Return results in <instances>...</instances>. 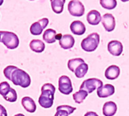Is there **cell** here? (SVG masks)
I'll return each instance as SVG.
<instances>
[{
    "instance_id": "obj_3",
    "label": "cell",
    "mask_w": 129,
    "mask_h": 116,
    "mask_svg": "<svg viewBox=\"0 0 129 116\" xmlns=\"http://www.w3.org/2000/svg\"><path fill=\"white\" fill-rule=\"evenodd\" d=\"M100 43V36L97 32H93L84 38L81 43L82 48L87 52H92L97 49Z\"/></svg>"
},
{
    "instance_id": "obj_4",
    "label": "cell",
    "mask_w": 129,
    "mask_h": 116,
    "mask_svg": "<svg viewBox=\"0 0 129 116\" xmlns=\"http://www.w3.org/2000/svg\"><path fill=\"white\" fill-rule=\"evenodd\" d=\"M2 37L1 42H2L5 47L8 49H15L19 45V38L17 35L11 32L8 31H1Z\"/></svg>"
},
{
    "instance_id": "obj_31",
    "label": "cell",
    "mask_w": 129,
    "mask_h": 116,
    "mask_svg": "<svg viewBox=\"0 0 129 116\" xmlns=\"http://www.w3.org/2000/svg\"><path fill=\"white\" fill-rule=\"evenodd\" d=\"M14 116H25L23 114H21V113H19V114H17V115H15Z\"/></svg>"
},
{
    "instance_id": "obj_19",
    "label": "cell",
    "mask_w": 129,
    "mask_h": 116,
    "mask_svg": "<svg viewBox=\"0 0 129 116\" xmlns=\"http://www.w3.org/2000/svg\"><path fill=\"white\" fill-rule=\"evenodd\" d=\"M30 49L36 53H42L45 50V43L39 39H33L29 43Z\"/></svg>"
},
{
    "instance_id": "obj_25",
    "label": "cell",
    "mask_w": 129,
    "mask_h": 116,
    "mask_svg": "<svg viewBox=\"0 0 129 116\" xmlns=\"http://www.w3.org/2000/svg\"><path fill=\"white\" fill-rule=\"evenodd\" d=\"M100 3L103 8L108 10L114 9L117 5L116 0H101Z\"/></svg>"
},
{
    "instance_id": "obj_22",
    "label": "cell",
    "mask_w": 129,
    "mask_h": 116,
    "mask_svg": "<svg viewBox=\"0 0 129 116\" xmlns=\"http://www.w3.org/2000/svg\"><path fill=\"white\" fill-rule=\"evenodd\" d=\"M85 61L82 58H76V59H71L68 61V68L69 69L73 72H75L76 68L81 65L82 63H84Z\"/></svg>"
},
{
    "instance_id": "obj_1",
    "label": "cell",
    "mask_w": 129,
    "mask_h": 116,
    "mask_svg": "<svg viewBox=\"0 0 129 116\" xmlns=\"http://www.w3.org/2000/svg\"><path fill=\"white\" fill-rule=\"evenodd\" d=\"M55 90V87L50 83H46L42 87V94L39 98V103L42 108L49 109L53 106Z\"/></svg>"
},
{
    "instance_id": "obj_33",
    "label": "cell",
    "mask_w": 129,
    "mask_h": 116,
    "mask_svg": "<svg viewBox=\"0 0 129 116\" xmlns=\"http://www.w3.org/2000/svg\"><path fill=\"white\" fill-rule=\"evenodd\" d=\"M1 37H2V34H1V31H0V41H1Z\"/></svg>"
},
{
    "instance_id": "obj_26",
    "label": "cell",
    "mask_w": 129,
    "mask_h": 116,
    "mask_svg": "<svg viewBox=\"0 0 129 116\" xmlns=\"http://www.w3.org/2000/svg\"><path fill=\"white\" fill-rule=\"evenodd\" d=\"M5 100H7L8 102H10V103H14V102H16L17 99V92L15 91L14 89L11 88V91L6 94V96H5L3 97Z\"/></svg>"
},
{
    "instance_id": "obj_24",
    "label": "cell",
    "mask_w": 129,
    "mask_h": 116,
    "mask_svg": "<svg viewBox=\"0 0 129 116\" xmlns=\"http://www.w3.org/2000/svg\"><path fill=\"white\" fill-rule=\"evenodd\" d=\"M88 93L86 91L79 90V91H77L76 93L73 94V97L76 103H82L85 100V99L88 97Z\"/></svg>"
},
{
    "instance_id": "obj_30",
    "label": "cell",
    "mask_w": 129,
    "mask_h": 116,
    "mask_svg": "<svg viewBox=\"0 0 129 116\" xmlns=\"http://www.w3.org/2000/svg\"><path fill=\"white\" fill-rule=\"evenodd\" d=\"M85 116H98V115L94 112H88L85 115Z\"/></svg>"
},
{
    "instance_id": "obj_6",
    "label": "cell",
    "mask_w": 129,
    "mask_h": 116,
    "mask_svg": "<svg viewBox=\"0 0 129 116\" xmlns=\"http://www.w3.org/2000/svg\"><path fill=\"white\" fill-rule=\"evenodd\" d=\"M58 89L60 92L65 95H69L73 91V85L70 79L67 75H62L58 81Z\"/></svg>"
},
{
    "instance_id": "obj_17",
    "label": "cell",
    "mask_w": 129,
    "mask_h": 116,
    "mask_svg": "<svg viewBox=\"0 0 129 116\" xmlns=\"http://www.w3.org/2000/svg\"><path fill=\"white\" fill-rule=\"evenodd\" d=\"M120 74V69L119 66L113 65L109 66L105 72V77L109 80H114L119 77Z\"/></svg>"
},
{
    "instance_id": "obj_7",
    "label": "cell",
    "mask_w": 129,
    "mask_h": 116,
    "mask_svg": "<svg viewBox=\"0 0 129 116\" xmlns=\"http://www.w3.org/2000/svg\"><path fill=\"white\" fill-rule=\"evenodd\" d=\"M68 10L70 14L74 17H81L85 14V7L78 0L70 1L68 4Z\"/></svg>"
},
{
    "instance_id": "obj_29",
    "label": "cell",
    "mask_w": 129,
    "mask_h": 116,
    "mask_svg": "<svg viewBox=\"0 0 129 116\" xmlns=\"http://www.w3.org/2000/svg\"><path fill=\"white\" fill-rule=\"evenodd\" d=\"M0 116H8L5 108L1 104H0Z\"/></svg>"
},
{
    "instance_id": "obj_23",
    "label": "cell",
    "mask_w": 129,
    "mask_h": 116,
    "mask_svg": "<svg viewBox=\"0 0 129 116\" xmlns=\"http://www.w3.org/2000/svg\"><path fill=\"white\" fill-rule=\"evenodd\" d=\"M88 70V66L87 63H82L81 65H79L76 68L74 73H75V75H76V76L77 78L81 79V78H83L85 75Z\"/></svg>"
},
{
    "instance_id": "obj_11",
    "label": "cell",
    "mask_w": 129,
    "mask_h": 116,
    "mask_svg": "<svg viewBox=\"0 0 129 116\" xmlns=\"http://www.w3.org/2000/svg\"><path fill=\"white\" fill-rule=\"evenodd\" d=\"M98 96L101 98L108 97L115 93V88L112 85H105L98 89Z\"/></svg>"
},
{
    "instance_id": "obj_9",
    "label": "cell",
    "mask_w": 129,
    "mask_h": 116,
    "mask_svg": "<svg viewBox=\"0 0 129 116\" xmlns=\"http://www.w3.org/2000/svg\"><path fill=\"white\" fill-rule=\"evenodd\" d=\"M102 23L107 32H112L116 26L115 17L111 14H105L102 17Z\"/></svg>"
},
{
    "instance_id": "obj_28",
    "label": "cell",
    "mask_w": 129,
    "mask_h": 116,
    "mask_svg": "<svg viewBox=\"0 0 129 116\" xmlns=\"http://www.w3.org/2000/svg\"><path fill=\"white\" fill-rule=\"evenodd\" d=\"M15 68H16V66H8L4 69V71H3V73H4L5 78H7L8 79H9V78H10V76H11L12 72L14 71V69Z\"/></svg>"
},
{
    "instance_id": "obj_12",
    "label": "cell",
    "mask_w": 129,
    "mask_h": 116,
    "mask_svg": "<svg viewBox=\"0 0 129 116\" xmlns=\"http://www.w3.org/2000/svg\"><path fill=\"white\" fill-rule=\"evenodd\" d=\"M59 44L63 49H70L75 44V39L71 35H63L59 40Z\"/></svg>"
},
{
    "instance_id": "obj_32",
    "label": "cell",
    "mask_w": 129,
    "mask_h": 116,
    "mask_svg": "<svg viewBox=\"0 0 129 116\" xmlns=\"http://www.w3.org/2000/svg\"><path fill=\"white\" fill-rule=\"evenodd\" d=\"M3 3V0H0V5H2Z\"/></svg>"
},
{
    "instance_id": "obj_10",
    "label": "cell",
    "mask_w": 129,
    "mask_h": 116,
    "mask_svg": "<svg viewBox=\"0 0 129 116\" xmlns=\"http://www.w3.org/2000/svg\"><path fill=\"white\" fill-rule=\"evenodd\" d=\"M108 51L113 56H119L123 51V45L119 41H111L108 44Z\"/></svg>"
},
{
    "instance_id": "obj_16",
    "label": "cell",
    "mask_w": 129,
    "mask_h": 116,
    "mask_svg": "<svg viewBox=\"0 0 129 116\" xmlns=\"http://www.w3.org/2000/svg\"><path fill=\"white\" fill-rule=\"evenodd\" d=\"M117 112V106L114 102L109 101L104 103L103 114L105 116H113Z\"/></svg>"
},
{
    "instance_id": "obj_21",
    "label": "cell",
    "mask_w": 129,
    "mask_h": 116,
    "mask_svg": "<svg viewBox=\"0 0 129 116\" xmlns=\"http://www.w3.org/2000/svg\"><path fill=\"white\" fill-rule=\"evenodd\" d=\"M65 2V0H51V4L53 11L56 14L62 13Z\"/></svg>"
},
{
    "instance_id": "obj_27",
    "label": "cell",
    "mask_w": 129,
    "mask_h": 116,
    "mask_svg": "<svg viewBox=\"0 0 129 116\" xmlns=\"http://www.w3.org/2000/svg\"><path fill=\"white\" fill-rule=\"evenodd\" d=\"M11 88L10 87V85L6 82H2L0 83V94L4 97L6 96V94L11 91Z\"/></svg>"
},
{
    "instance_id": "obj_13",
    "label": "cell",
    "mask_w": 129,
    "mask_h": 116,
    "mask_svg": "<svg viewBox=\"0 0 129 116\" xmlns=\"http://www.w3.org/2000/svg\"><path fill=\"white\" fill-rule=\"evenodd\" d=\"M21 104L24 109L30 113H33L36 110V105L34 100L29 97H24L21 100Z\"/></svg>"
},
{
    "instance_id": "obj_15",
    "label": "cell",
    "mask_w": 129,
    "mask_h": 116,
    "mask_svg": "<svg viewBox=\"0 0 129 116\" xmlns=\"http://www.w3.org/2000/svg\"><path fill=\"white\" fill-rule=\"evenodd\" d=\"M102 17L99 11L96 10H91L87 14V21L91 25H98L101 21Z\"/></svg>"
},
{
    "instance_id": "obj_14",
    "label": "cell",
    "mask_w": 129,
    "mask_h": 116,
    "mask_svg": "<svg viewBox=\"0 0 129 116\" xmlns=\"http://www.w3.org/2000/svg\"><path fill=\"white\" fill-rule=\"evenodd\" d=\"M70 29L72 32L76 35H82L85 32V24L79 21V20H75L73 21L70 25Z\"/></svg>"
},
{
    "instance_id": "obj_5",
    "label": "cell",
    "mask_w": 129,
    "mask_h": 116,
    "mask_svg": "<svg viewBox=\"0 0 129 116\" xmlns=\"http://www.w3.org/2000/svg\"><path fill=\"white\" fill-rule=\"evenodd\" d=\"M103 86V82L100 79L92 78L84 81L80 86V90L86 91L88 94L92 93L94 90L98 89Z\"/></svg>"
},
{
    "instance_id": "obj_2",
    "label": "cell",
    "mask_w": 129,
    "mask_h": 116,
    "mask_svg": "<svg viewBox=\"0 0 129 116\" xmlns=\"http://www.w3.org/2000/svg\"><path fill=\"white\" fill-rule=\"evenodd\" d=\"M14 85L20 86L21 88H26L31 84V79L29 75L23 69L16 67L12 72L9 79Z\"/></svg>"
},
{
    "instance_id": "obj_8",
    "label": "cell",
    "mask_w": 129,
    "mask_h": 116,
    "mask_svg": "<svg viewBox=\"0 0 129 116\" xmlns=\"http://www.w3.org/2000/svg\"><path fill=\"white\" fill-rule=\"evenodd\" d=\"M48 23H49V20L48 18H42L39 20V21L33 23L29 28L30 33L33 35H41L43 29L48 26Z\"/></svg>"
},
{
    "instance_id": "obj_18",
    "label": "cell",
    "mask_w": 129,
    "mask_h": 116,
    "mask_svg": "<svg viewBox=\"0 0 129 116\" xmlns=\"http://www.w3.org/2000/svg\"><path fill=\"white\" fill-rule=\"evenodd\" d=\"M76 109L70 106L63 105L57 107V112L54 116H69L72 114Z\"/></svg>"
},
{
    "instance_id": "obj_20",
    "label": "cell",
    "mask_w": 129,
    "mask_h": 116,
    "mask_svg": "<svg viewBox=\"0 0 129 116\" xmlns=\"http://www.w3.org/2000/svg\"><path fill=\"white\" fill-rule=\"evenodd\" d=\"M56 36H57V32L54 29H48L45 31L43 34V40L48 44L54 43L57 40Z\"/></svg>"
}]
</instances>
